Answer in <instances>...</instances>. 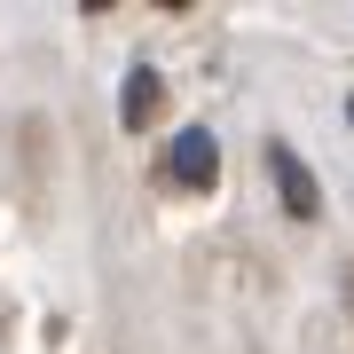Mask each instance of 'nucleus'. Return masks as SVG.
Wrapping results in <instances>:
<instances>
[{"label":"nucleus","instance_id":"obj_1","mask_svg":"<svg viewBox=\"0 0 354 354\" xmlns=\"http://www.w3.org/2000/svg\"><path fill=\"white\" fill-rule=\"evenodd\" d=\"M174 181H189V189H213V181H221V150H213L205 127H181V142H174Z\"/></svg>","mask_w":354,"mask_h":354},{"label":"nucleus","instance_id":"obj_2","mask_svg":"<svg viewBox=\"0 0 354 354\" xmlns=\"http://www.w3.org/2000/svg\"><path fill=\"white\" fill-rule=\"evenodd\" d=\"M268 165H276V189H283V213H299V221H315L323 213V189H315V174H307L291 150H268Z\"/></svg>","mask_w":354,"mask_h":354},{"label":"nucleus","instance_id":"obj_3","mask_svg":"<svg viewBox=\"0 0 354 354\" xmlns=\"http://www.w3.org/2000/svg\"><path fill=\"white\" fill-rule=\"evenodd\" d=\"M158 118V71H134L127 79V127H150Z\"/></svg>","mask_w":354,"mask_h":354},{"label":"nucleus","instance_id":"obj_4","mask_svg":"<svg viewBox=\"0 0 354 354\" xmlns=\"http://www.w3.org/2000/svg\"><path fill=\"white\" fill-rule=\"evenodd\" d=\"M346 118H354V102H346Z\"/></svg>","mask_w":354,"mask_h":354}]
</instances>
